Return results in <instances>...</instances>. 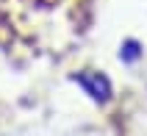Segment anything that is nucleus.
Returning <instances> with one entry per match:
<instances>
[{
  "label": "nucleus",
  "mask_w": 147,
  "mask_h": 136,
  "mask_svg": "<svg viewBox=\"0 0 147 136\" xmlns=\"http://www.w3.org/2000/svg\"><path fill=\"white\" fill-rule=\"evenodd\" d=\"M78 83H81L94 100H108V95H111V86H108V81L103 78L100 72H81V75H78Z\"/></svg>",
  "instance_id": "obj_1"
},
{
  "label": "nucleus",
  "mask_w": 147,
  "mask_h": 136,
  "mask_svg": "<svg viewBox=\"0 0 147 136\" xmlns=\"http://www.w3.org/2000/svg\"><path fill=\"white\" fill-rule=\"evenodd\" d=\"M136 56H139V53H136V45H133V42H131V45H128V47H125V53H122V58H125V61H133V58H136Z\"/></svg>",
  "instance_id": "obj_2"
}]
</instances>
